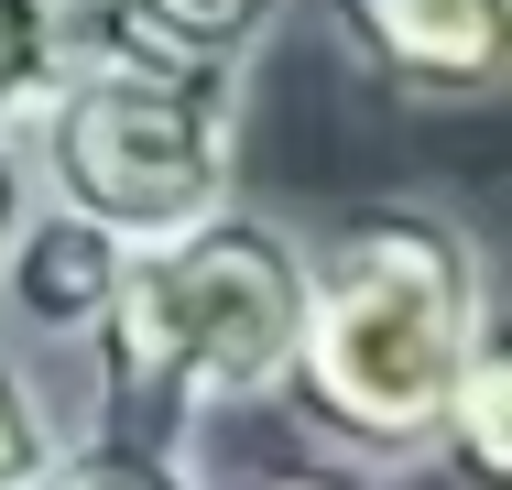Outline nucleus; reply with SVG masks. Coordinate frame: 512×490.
I'll use <instances>...</instances> for the list:
<instances>
[{
    "label": "nucleus",
    "mask_w": 512,
    "mask_h": 490,
    "mask_svg": "<svg viewBox=\"0 0 512 490\" xmlns=\"http://www.w3.org/2000/svg\"><path fill=\"white\" fill-rule=\"evenodd\" d=\"M77 425H88V414H77V382L0 327V490H33Z\"/></svg>",
    "instance_id": "8"
},
{
    "label": "nucleus",
    "mask_w": 512,
    "mask_h": 490,
    "mask_svg": "<svg viewBox=\"0 0 512 490\" xmlns=\"http://www.w3.org/2000/svg\"><path fill=\"white\" fill-rule=\"evenodd\" d=\"M316 22L393 109H491L512 77V0H316Z\"/></svg>",
    "instance_id": "4"
},
{
    "label": "nucleus",
    "mask_w": 512,
    "mask_h": 490,
    "mask_svg": "<svg viewBox=\"0 0 512 490\" xmlns=\"http://www.w3.org/2000/svg\"><path fill=\"white\" fill-rule=\"evenodd\" d=\"M295 11H306V0H77V44L153 55V66H229V77H251Z\"/></svg>",
    "instance_id": "5"
},
{
    "label": "nucleus",
    "mask_w": 512,
    "mask_h": 490,
    "mask_svg": "<svg viewBox=\"0 0 512 490\" xmlns=\"http://www.w3.org/2000/svg\"><path fill=\"white\" fill-rule=\"evenodd\" d=\"M77 55V0H0V131L33 120V98Z\"/></svg>",
    "instance_id": "10"
},
{
    "label": "nucleus",
    "mask_w": 512,
    "mask_h": 490,
    "mask_svg": "<svg viewBox=\"0 0 512 490\" xmlns=\"http://www.w3.org/2000/svg\"><path fill=\"white\" fill-rule=\"evenodd\" d=\"M425 469H436L447 490H512V338H502V316L469 338L458 382H447V403H436Z\"/></svg>",
    "instance_id": "7"
},
{
    "label": "nucleus",
    "mask_w": 512,
    "mask_h": 490,
    "mask_svg": "<svg viewBox=\"0 0 512 490\" xmlns=\"http://www.w3.org/2000/svg\"><path fill=\"white\" fill-rule=\"evenodd\" d=\"M491 316V240L447 196H349L338 218H306V316L273 403L338 469H425L436 403Z\"/></svg>",
    "instance_id": "1"
},
{
    "label": "nucleus",
    "mask_w": 512,
    "mask_h": 490,
    "mask_svg": "<svg viewBox=\"0 0 512 490\" xmlns=\"http://www.w3.org/2000/svg\"><path fill=\"white\" fill-rule=\"evenodd\" d=\"M295 316H306V218L229 196L186 229L120 251L99 316L66 349L77 414L197 447V425L273 403Z\"/></svg>",
    "instance_id": "2"
},
{
    "label": "nucleus",
    "mask_w": 512,
    "mask_h": 490,
    "mask_svg": "<svg viewBox=\"0 0 512 490\" xmlns=\"http://www.w3.org/2000/svg\"><path fill=\"white\" fill-rule=\"evenodd\" d=\"M240 142H251V77L153 66V55H109V44H77L66 77L22 120L33 207L88 218L120 251L229 207L240 196Z\"/></svg>",
    "instance_id": "3"
},
{
    "label": "nucleus",
    "mask_w": 512,
    "mask_h": 490,
    "mask_svg": "<svg viewBox=\"0 0 512 490\" xmlns=\"http://www.w3.org/2000/svg\"><path fill=\"white\" fill-rule=\"evenodd\" d=\"M22 218H33V164H22V131H0V251L22 240Z\"/></svg>",
    "instance_id": "11"
},
{
    "label": "nucleus",
    "mask_w": 512,
    "mask_h": 490,
    "mask_svg": "<svg viewBox=\"0 0 512 490\" xmlns=\"http://www.w3.org/2000/svg\"><path fill=\"white\" fill-rule=\"evenodd\" d=\"M251 490H382L371 469H338V458H306V469H273V480H251Z\"/></svg>",
    "instance_id": "12"
},
{
    "label": "nucleus",
    "mask_w": 512,
    "mask_h": 490,
    "mask_svg": "<svg viewBox=\"0 0 512 490\" xmlns=\"http://www.w3.org/2000/svg\"><path fill=\"white\" fill-rule=\"evenodd\" d=\"M109 273H120V240H99L88 218H55V207H33L22 218V240L0 251V327L22 338V349H77V327L99 316Z\"/></svg>",
    "instance_id": "6"
},
{
    "label": "nucleus",
    "mask_w": 512,
    "mask_h": 490,
    "mask_svg": "<svg viewBox=\"0 0 512 490\" xmlns=\"http://www.w3.org/2000/svg\"><path fill=\"white\" fill-rule=\"evenodd\" d=\"M33 490H207L197 447H175V436H131V425H77L66 447H55V469Z\"/></svg>",
    "instance_id": "9"
}]
</instances>
